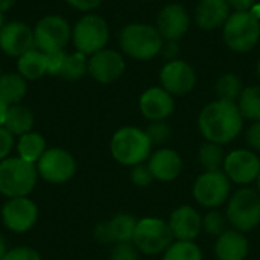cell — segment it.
<instances>
[{
  "instance_id": "obj_46",
  "label": "cell",
  "mask_w": 260,
  "mask_h": 260,
  "mask_svg": "<svg viewBox=\"0 0 260 260\" xmlns=\"http://www.w3.org/2000/svg\"><path fill=\"white\" fill-rule=\"evenodd\" d=\"M6 253H8V250H6V242H5V239L0 236V260H3Z\"/></svg>"
},
{
  "instance_id": "obj_36",
  "label": "cell",
  "mask_w": 260,
  "mask_h": 260,
  "mask_svg": "<svg viewBox=\"0 0 260 260\" xmlns=\"http://www.w3.org/2000/svg\"><path fill=\"white\" fill-rule=\"evenodd\" d=\"M3 260H41L40 254L29 247H17L9 250Z\"/></svg>"
},
{
  "instance_id": "obj_7",
  "label": "cell",
  "mask_w": 260,
  "mask_h": 260,
  "mask_svg": "<svg viewBox=\"0 0 260 260\" xmlns=\"http://www.w3.org/2000/svg\"><path fill=\"white\" fill-rule=\"evenodd\" d=\"M34 37L38 50L44 53L59 52L72 41V26L62 15L50 14L37 21Z\"/></svg>"
},
{
  "instance_id": "obj_40",
  "label": "cell",
  "mask_w": 260,
  "mask_h": 260,
  "mask_svg": "<svg viewBox=\"0 0 260 260\" xmlns=\"http://www.w3.org/2000/svg\"><path fill=\"white\" fill-rule=\"evenodd\" d=\"M72 8L78 9V11H84V12H88V11H93L96 8H99L102 5L104 0H66Z\"/></svg>"
},
{
  "instance_id": "obj_12",
  "label": "cell",
  "mask_w": 260,
  "mask_h": 260,
  "mask_svg": "<svg viewBox=\"0 0 260 260\" xmlns=\"http://www.w3.org/2000/svg\"><path fill=\"white\" fill-rule=\"evenodd\" d=\"M35 47L34 29L24 21H6L0 30V50L12 58H20L23 53Z\"/></svg>"
},
{
  "instance_id": "obj_28",
  "label": "cell",
  "mask_w": 260,
  "mask_h": 260,
  "mask_svg": "<svg viewBox=\"0 0 260 260\" xmlns=\"http://www.w3.org/2000/svg\"><path fill=\"white\" fill-rule=\"evenodd\" d=\"M85 73H88V58L81 52L67 53L59 76L67 81H78Z\"/></svg>"
},
{
  "instance_id": "obj_1",
  "label": "cell",
  "mask_w": 260,
  "mask_h": 260,
  "mask_svg": "<svg viewBox=\"0 0 260 260\" xmlns=\"http://www.w3.org/2000/svg\"><path fill=\"white\" fill-rule=\"evenodd\" d=\"M198 123L203 136L209 142L224 145L241 133L242 114L235 102L219 99L204 107Z\"/></svg>"
},
{
  "instance_id": "obj_10",
  "label": "cell",
  "mask_w": 260,
  "mask_h": 260,
  "mask_svg": "<svg viewBox=\"0 0 260 260\" xmlns=\"http://www.w3.org/2000/svg\"><path fill=\"white\" fill-rule=\"evenodd\" d=\"M38 175L49 183H64L70 180L76 171L75 158L70 152L61 148H50L41 155L37 163Z\"/></svg>"
},
{
  "instance_id": "obj_25",
  "label": "cell",
  "mask_w": 260,
  "mask_h": 260,
  "mask_svg": "<svg viewBox=\"0 0 260 260\" xmlns=\"http://www.w3.org/2000/svg\"><path fill=\"white\" fill-rule=\"evenodd\" d=\"M27 91V81L18 72L0 75V98L8 105H15L23 101Z\"/></svg>"
},
{
  "instance_id": "obj_37",
  "label": "cell",
  "mask_w": 260,
  "mask_h": 260,
  "mask_svg": "<svg viewBox=\"0 0 260 260\" xmlns=\"http://www.w3.org/2000/svg\"><path fill=\"white\" fill-rule=\"evenodd\" d=\"M47 55V75L52 76H59L64 59L67 52L59 50V52H53V53H46Z\"/></svg>"
},
{
  "instance_id": "obj_17",
  "label": "cell",
  "mask_w": 260,
  "mask_h": 260,
  "mask_svg": "<svg viewBox=\"0 0 260 260\" xmlns=\"http://www.w3.org/2000/svg\"><path fill=\"white\" fill-rule=\"evenodd\" d=\"M189 26H190L189 14L178 3L165 6L160 11L158 18H157V30L160 32L163 40H168V41L180 40L183 35H186V32L189 30Z\"/></svg>"
},
{
  "instance_id": "obj_48",
  "label": "cell",
  "mask_w": 260,
  "mask_h": 260,
  "mask_svg": "<svg viewBox=\"0 0 260 260\" xmlns=\"http://www.w3.org/2000/svg\"><path fill=\"white\" fill-rule=\"evenodd\" d=\"M256 180H257V189H259V193H260V172H259V175H257V178H256Z\"/></svg>"
},
{
  "instance_id": "obj_50",
  "label": "cell",
  "mask_w": 260,
  "mask_h": 260,
  "mask_svg": "<svg viewBox=\"0 0 260 260\" xmlns=\"http://www.w3.org/2000/svg\"><path fill=\"white\" fill-rule=\"evenodd\" d=\"M145 2H149V0H145Z\"/></svg>"
},
{
  "instance_id": "obj_22",
  "label": "cell",
  "mask_w": 260,
  "mask_h": 260,
  "mask_svg": "<svg viewBox=\"0 0 260 260\" xmlns=\"http://www.w3.org/2000/svg\"><path fill=\"white\" fill-rule=\"evenodd\" d=\"M148 166L154 178L160 181H171L175 180L181 171V158L172 149H160L152 154Z\"/></svg>"
},
{
  "instance_id": "obj_49",
  "label": "cell",
  "mask_w": 260,
  "mask_h": 260,
  "mask_svg": "<svg viewBox=\"0 0 260 260\" xmlns=\"http://www.w3.org/2000/svg\"><path fill=\"white\" fill-rule=\"evenodd\" d=\"M257 75L260 76V59H259V62H257Z\"/></svg>"
},
{
  "instance_id": "obj_11",
  "label": "cell",
  "mask_w": 260,
  "mask_h": 260,
  "mask_svg": "<svg viewBox=\"0 0 260 260\" xmlns=\"http://www.w3.org/2000/svg\"><path fill=\"white\" fill-rule=\"evenodd\" d=\"M38 218V207L27 197L9 198L2 209V221L6 229L15 233L30 230Z\"/></svg>"
},
{
  "instance_id": "obj_21",
  "label": "cell",
  "mask_w": 260,
  "mask_h": 260,
  "mask_svg": "<svg viewBox=\"0 0 260 260\" xmlns=\"http://www.w3.org/2000/svg\"><path fill=\"white\" fill-rule=\"evenodd\" d=\"M230 17V5L227 0H200L195 20L201 29L212 30L225 24Z\"/></svg>"
},
{
  "instance_id": "obj_19",
  "label": "cell",
  "mask_w": 260,
  "mask_h": 260,
  "mask_svg": "<svg viewBox=\"0 0 260 260\" xmlns=\"http://www.w3.org/2000/svg\"><path fill=\"white\" fill-rule=\"evenodd\" d=\"M169 227L178 241H193L201 232L203 219L193 207L183 206L172 212Z\"/></svg>"
},
{
  "instance_id": "obj_32",
  "label": "cell",
  "mask_w": 260,
  "mask_h": 260,
  "mask_svg": "<svg viewBox=\"0 0 260 260\" xmlns=\"http://www.w3.org/2000/svg\"><path fill=\"white\" fill-rule=\"evenodd\" d=\"M200 161L203 163V166L207 172L219 171L225 161L221 146L218 143H212V142L203 145L200 149Z\"/></svg>"
},
{
  "instance_id": "obj_26",
  "label": "cell",
  "mask_w": 260,
  "mask_h": 260,
  "mask_svg": "<svg viewBox=\"0 0 260 260\" xmlns=\"http://www.w3.org/2000/svg\"><path fill=\"white\" fill-rule=\"evenodd\" d=\"M3 126L12 136L27 134L32 131V126H34V114L26 105H21V104L9 105Z\"/></svg>"
},
{
  "instance_id": "obj_35",
  "label": "cell",
  "mask_w": 260,
  "mask_h": 260,
  "mask_svg": "<svg viewBox=\"0 0 260 260\" xmlns=\"http://www.w3.org/2000/svg\"><path fill=\"white\" fill-rule=\"evenodd\" d=\"M110 260H139V254L134 245H131L129 242H123L114 247Z\"/></svg>"
},
{
  "instance_id": "obj_15",
  "label": "cell",
  "mask_w": 260,
  "mask_h": 260,
  "mask_svg": "<svg viewBox=\"0 0 260 260\" xmlns=\"http://www.w3.org/2000/svg\"><path fill=\"white\" fill-rule=\"evenodd\" d=\"M160 81L168 93L175 96H183L195 87L197 75L193 67L186 61L172 59L161 69Z\"/></svg>"
},
{
  "instance_id": "obj_4",
  "label": "cell",
  "mask_w": 260,
  "mask_h": 260,
  "mask_svg": "<svg viewBox=\"0 0 260 260\" xmlns=\"http://www.w3.org/2000/svg\"><path fill=\"white\" fill-rule=\"evenodd\" d=\"M259 38V14L254 11H236L224 24V41L235 52H250Z\"/></svg>"
},
{
  "instance_id": "obj_8",
  "label": "cell",
  "mask_w": 260,
  "mask_h": 260,
  "mask_svg": "<svg viewBox=\"0 0 260 260\" xmlns=\"http://www.w3.org/2000/svg\"><path fill=\"white\" fill-rule=\"evenodd\" d=\"M172 239L169 224L158 218H145L136 225L133 244L145 254H158L172 245Z\"/></svg>"
},
{
  "instance_id": "obj_14",
  "label": "cell",
  "mask_w": 260,
  "mask_h": 260,
  "mask_svg": "<svg viewBox=\"0 0 260 260\" xmlns=\"http://www.w3.org/2000/svg\"><path fill=\"white\" fill-rule=\"evenodd\" d=\"M123 56L113 49H102L88 58V73L101 84H111L125 72Z\"/></svg>"
},
{
  "instance_id": "obj_38",
  "label": "cell",
  "mask_w": 260,
  "mask_h": 260,
  "mask_svg": "<svg viewBox=\"0 0 260 260\" xmlns=\"http://www.w3.org/2000/svg\"><path fill=\"white\" fill-rule=\"evenodd\" d=\"M131 178H133V183L136 186H140V187H146L151 184V181L154 180L152 174H151V169L149 166H143V165H137L131 174Z\"/></svg>"
},
{
  "instance_id": "obj_41",
  "label": "cell",
  "mask_w": 260,
  "mask_h": 260,
  "mask_svg": "<svg viewBox=\"0 0 260 260\" xmlns=\"http://www.w3.org/2000/svg\"><path fill=\"white\" fill-rule=\"evenodd\" d=\"M247 142L251 148L260 151V120L250 126V129L247 133Z\"/></svg>"
},
{
  "instance_id": "obj_31",
  "label": "cell",
  "mask_w": 260,
  "mask_h": 260,
  "mask_svg": "<svg viewBox=\"0 0 260 260\" xmlns=\"http://www.w3.org/2000/svg\"><path fill=\"white\" fill-rule=\"evenodd\" d=\"M242 93L241 79L235 73H225L222 75L216 82V94L221 101L235 102L236 98H239Z\"/></svg>"
},
{
  "instance_id": "obj_51",
  "label": "cell",
  "mask_w": 260,
  "mask_h": 260,
  "mask_svg": "<svg viewBox=\"0 0 260 260\" xmlns=\"http://www.w3.org/2000/svg\"><path fill=\"white\" fill-rule=\"evenodd\" d=\"M0 75H2V72H0Z\"/></svg>"
},
{
  "instance_id": "obj_44",
  "label": "cell",
  "mask_w": 260,
  "mask_h": 260,
  "mask_svg": "<svg viewBox=\"0 0 260 260\" xmlns=\"http://www.w3.org/2000/svg\"><path fill=\"white\" fill-rule=\"evenodd\" d=\"M8 108H9V105L0 98V126L5 123V119H6V113H8Z\"/></svg>"
},
{
  "instance_id": "obj_30",
  "label": "cell",
  "mask_w": 260,
  "mask_h": 260,
  "mask_svg": "<svg viewBox=\"0 0 260 260\" xmlns=\"http://www.w3.org/2000/svg\"><path fill=\"white\" fill-rule=\"evenodd\" d=\"M163 260H203V254L192 241H178L166 250Z\"/></svg>"
},
{
  "instance_id": "obj_20",
  "label": "cell",
  "mask_w": 260,
  "mask_h": 260,
  "mask_svg": "<svg viewBox=\"0 0 260 260\" xmlns=\"http://www.w3.org/2000/svg\"><path fill=\"white\" fill-rule=\"evenodd\" d=\"M137 221L125 213H120L114 216L110 222L99 224L96 227V238L102 242H116L123 244L133 241L134 230H136Z\"/></svg>"
},
{
  "instance_id": "obj_27",
  "label": "cell",
  "mask_w": 260,
  "mask_h": 260,
  "mask_svg": "<svg viewBox=\"0 0 260 260\" xmlns=\"http://www.w3.org/2000/svg\"><path fill=\"white\" fill-rule=\"evenodd\" d=\"M17 152L18 157L29 161V163H38L41 155L46 152V140L38 133H27L20 136L17 143Z\"/></svg>"
},
{
  "instance_id": "obj_9",
  "label": "cell",
  "mask_w": 260,
  "mask_h": 260,
  "mask_svg": "<svg viewBox=\"0 0 260 260\" xmlns=\"http://www.w3.org/2000/svg\"><path fill=\"white\" fill-rule=\"evenodd\" d=\"M229 221L241 232H248L260 224V195L253 189H241L230 200Z\"/></svg>"
},
{
  "instance_id": "obj_43",
  "label": "cell",
  "mask_w": 260,
  "mask_h": 260,
  "mask_svg": "<svg viewBox=\"0 0 260 260\" xmlns=\"http://www.w3.org/2000/svg\"><path fill=\"white\" fill-rule=\"evenodd\" d=\"M163 52H165V55H166L168 58L175 59V56H177V53H178V47H177L175 41H169L166 47L163 46Z\"/></svg>"
},
{
  "instance_id": "obj_24",
  "label": "cell",
  "mask_w": 260,
  "mask_h": 260,
  "mask_svg": "<svg viewBox=\"0 0 260 260\" xmlns=\"http://www.w3.org/2000/svg\"><path fill=\"white\" fill-rule=\"evenodd\" d=\"M17 72L26 81H35L47 75V55L37 47L17 58Z\"/></svg>"
},
{
  "instance_id": "obj_29",
  "label": "cell",
  "mask_w": 260,
  "mask_h": 260,
  "mask_svg": "<svg viewBox=\"0 0 260 260\" xmlns=\"http://www.w3.org/2000/svg\"><path fill=\"white\" fill-rule=\"evenodd\" d=\"M239 111L242 117L260 120V87H248L239 96Z\"/></svg>"
},
{
  "instance_id": "obj_3",
  "label": "cell",
  "mask_w": 260,
  "mask_h": 260,
  "mask_svg": "<svg viewBox=\"0 0 260 260\" xmlns=\"http://www.w3.org/2000/svg\"><path fill=\"white\" fill-rule=\"evenodd\" d=\"M38 171L34 163L20 157L0 161V193L8 198L27 197L35 187Z\"/></svg>"
},
{
  "instance_id": "obj_16",
  "label": "cell",
  "mask_w": 260,
  "mask_h": 260,
  "mask_svg": "<svg viewBox=\"0 0 260 260\" xmlns=\"http://www.w3.org/2000/svg\"><path fill=\"white\" fill-rule=\"evenodd\" d=\"M225 175L238 184H247L257 178L260 172V160L256 154L247 149L230 152L224 161Z\"/></svg>"
},
{
  "instance_id": "obj_42",
  "label": "cell",
  "mask_w": 260,
  "mask_h": 260,
  "mask_svg": "<svg viewBox=\"0 0 260 260\" xmlns=\"http://www.w3.org/2000/svg\"><path fill=\"white\" fill-rule=\"evenodd\" d=\"M230 8L236 9V11H251V8L254 6L256 0H227Z\"/></svg>"
},
{
  "instance_id": "obj_39",
  "label": "cell",
  "mask_w": 260,
  "mask_h": 260,
  "mask_svg": "<svg viewBox=\"0 0 260 260\" xmlns=\"http://www.w3.org/2000/svg\"><path fill=\"white\" fill-rule=\"evenodd\" d=\"M14 146V136L2 125L0 126V160H5Z\"/></svg>"
},
{
  "instance_id": "obj_47",
  "label": "cell",
  "mask_w": 260,
  "mask_h": 260,
  "mask_svg": "<svg viewBox=\"0 0 260 260\" xmlns=\"http://www.w3.org/2000/svg\"><path fill=\"white\" fill-rule=\"evenodd\" d=\"M6 24V18H5V12L3 11H0V30H2V27Z\"/></svg>"
},
{
  "instance_id": "obj_23",
  "label": "cell",
  "mask_w": 260,
  "mask_h": 260,
  "mask_svg": "<svg viewBox=\"0 0 260 260\" xmlns=\"http://www.w3.org/2000/svg\"><path fill=\"white\" fill-rule=\"evenodd\" d=\"M248 254V241L238 232H224L216 242L219 260H244Z\"/></svg>"
},
{
  "instance_id": "obj_6",
  "label": "cell",
  "mask_w": 260,
  "mask_h": 260,
  "mask_svg": "<svg viewBox=\"0 0 260 260\" xmlns=\"http://www.w3.org/2000/svg\"><path fill=\"white\" fill-rule=\"evenodd\" d=\"M110 40L108 23L98 14H85L72 27V43L78 52L93 55L105 49Z\"/></svg>"
},
{
  "instance_id": "obj_45",
  "label": "cell",
  "mask_w": 260,
  "mask_h": 260,
  "mask_svg": "<svg viewBox=\"0 0 260 260\" xmlns=\"http://www.w3.org/2000/svg\"><path fill=\"white\" fill-rule=\"evenodd\" d=\"M15 2L17 0H0V11H8V9H11L14 5H15Z\"/></svg>"
},
{
  "instance_id": "obj_13",
  "label": "cell",
  "mask_w": 260,
  "mask_h": 260,
  "mask_svg": "<svg viewBox=\"0 0 260 260\" xmlns=\"http://www.w3.org/2000/svg\"><path fill=\"white\" fill-rule=\"evenodd\" d=\"M229 192V178L221 171L203 174L193 186V197L204 207H216L222 204L227 200Z\"/></svg>"
},
{
  "instance_id": "obj_33",
  "label": "cell",
  "mask_w": 260,
  "mask_h": 260,
  "mask_svg": "<svg viewBox=\"0 0 260 260\" xmlns=\"http://www.w3.org/2000/svg\"><path fill=\"white\" fill-rule=\"evenodd\" d=\"M145 134L148 136L151 145H161V143H165L169 139L171 128L163 120H155V122H152L148 126V129L145 131Z\"/></svg>"
},
{
  "instance_id": "obj_2",
  "label": "cell",
  "mask_w": 260,
  "mask_h": 260,
  "mask_svg": "<svg viewBox=\"0 0 260 260\" xmlns=\"http://www.w3.org/2000/svg\"><path fill=\"white\" fill-rule=\"evenodd\" d=\"M119 43L129 58L149 61L163 50V37L157 27L145 23H129L119 35Z\"/></svg>"
},
{
  "instance_id": "obj_34",
  "label": "cell",
  "mask_w": 260,
  "mask_h": 260,
  "mask_svg": "<svg viewBox=\"0 0 260 260\" xmlns=\"http://www.w3.org/2000/svg\"><path fill=\"white\" fill-rule=\"evenodd\" d=\"M203 225L209 235L221 236L224 233V229H225V219L219 212H209L203 221Z\"/></svg>"
},
{
  "instance_id": "obj_5",
  "label": "cell",
  "mask_w": 260,
  "mask_h": 260,
  "mask_svg": "<svg viewBox=\"0 0 260 260\" xmlns=\"http://www.w3.org/2000/svg\"><path fill=\"white\" fill-rule=\"evenodd\" d=\"M151 142L145 131L125 126L120 128L111 139L113 157L125 166H137L149 157Z\"/></svg>"
},
{
  "instance_id": "obj_18",
  "label": "cell",
  "mask_w": 260,
  "mask_h": 260,
  "mask_svg": "<svg viewBox=\"0 0 260 260\" xmlns=\"http://www.w3.org/2000/svg\"><path fill=\"white\" fill-rule=\"evenodd\" d=\"M140 111L149 120H163L174 113L175 104L171 93H168L163 87L148 88L140 96Z\"/></svg>"
}]
</instances>
